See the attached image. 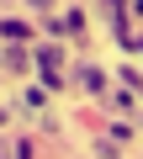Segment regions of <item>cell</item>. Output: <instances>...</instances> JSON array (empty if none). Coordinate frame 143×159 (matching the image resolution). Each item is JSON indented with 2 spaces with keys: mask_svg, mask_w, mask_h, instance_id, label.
<instances>
[{
  "mask_svg": "<svg viewBox=\"0 0 143 159\" xmlns=\"http://www.w3.org/2000/svg\"><path fill=\"white\" fill-rule=\"evenodd\" d=\"M32 69H37V80H42V90H64V85H69V74H64V53L48 48V43L32 53Z\"/></svg>",
  "mask_w": 143,
  "mask_h": 159,
  "instance_id": "obj_1",
  "label": "cell"
},
{
  "mask_svg": "<svg viewBox=\"0 0 143 159\" xmlns=\"http://www.w3.org/2000/svg\"><path fill=\"white\" fill-rule=\"evenodd\" d=\"M74 85L90 90V96H106V90H111V74H106L101 64H80V69H74Z\"/></svg>",
  "mask_w": 143,
  "mask_h": 159,
  "instance_id": "obj_2",
  "label": "cell"
},
{
  "mask_svg": "<svg viewBox=\"0 0 143 159\" xmlns=\"http://www.w3.org/2000/svg\"><path fill=\"white\" fill-rule=\"evenodd\" d=\"M111 21H117V43H122L127 53H138V32H132V11H127V6H117V11H111Z\"/></svg>",
  "mask_w": 143,
  "mask_h": 159,
  "instance_id": "obj_3",
  "label": "cell"
},
{
  "mask_svg": "<svg viewBox=\"0 0 143 159\" xmlns=\"http://www.w3.org/2000/svg\"><path fill=\"white\" fill-rule=\"evenodd\" d=\"M0 69L27 74V69H32V53H27V48H16V43H6V48H0Z\"/></svg>",
  "mask_w": 143,
  "mask_h": 159,
  "instance_id": "obj_4",
  "label": "cell"
},
{
  "mask_svg": "<svg viewBox=\"0 0 143 159\" xmlns=\"http://www.w3.org/2000/svg\"><path fill=\"white\" fill-rule=\"evenodd\" d=\"M0 37H6V43H16V48H21V43H27V37H32V27H27V21H16V16H11V21H0Z\"/></svg>",
  "mask_w": 143,
  "mask_h": 159,
  "instance_id": "obj_5",
  "label": "cell"
},
{
  "mask_svg": "<svg viewBox=\"0 0 143 159\" xmlns=\"http://www.w3.org/2000/svg\"><path fill=\"white\" fill-rule=\"evenodd\" d=\"M64 32H69V37H85V11H80V6L64 11Z\"/></svg>",
  "mask_w": 143,
  "mask_h": 159,
  "instance_id": "obj_6",
  "label": "cell"
},
{
  "mask_svg": "<svg viewBox=\"0 0 143 159\" xmlns=\"http://www.w3.org/2000/svg\"><path fill=\"white\" fill-rule=\"evenodd\" d=\"M101 101H106V106H111V111H122V117H127V111H132V106H138V101H132V96H127V90H106V96H101Z\"/></svg>",
  "mask_w": 143,
  "mask_h": 159,
  "instance_id": "obj_7",
  "label": "cell"
},
{
  "mask_svg": "<svg viewBox=\"0 0 143 159\" xmlns=\"http://www.w3.org/2000/svg\"><path fill=\"white\" fill-rule=\"evenodd\" d=\"M42 101H48L42 85H27V90H21V106H27V111H42Z\"/></svg>",
  "mask_w": 143,
  "mask_h": 159,
  "instance_id": "obj_8",
  "label": "cell"
},
{
  "mask_svg": "<svg viewBox=\"0 0 143 159\" xmlns=\"http://www.w3.org/2000/svg\"><path fill=\"white\" fill-rule=\"evenodd\" d=\"M11 159H37V143L32 138H11Z\"/></svg>",
  "mask_w": 143,
  "mask_h": 159,
  "instance_id": "obj_9",
  "label": "cell"
},
{
  "mask_svg": "<svg viewBox=\"0 0 143 159\" xmlns=\"http://www.w3.org/2000/svg\"><path fill=\"white\" fill-rule=\"evenodd\" d=\"M117 80H122V90H127V96H132V90H138V85H143V74H138V69H132V64H127V69H117Z\"/></svg>",
  "mask_w": 143,
  "mask_h": 159,
  "instance_id": "obj_10",
  "label": "cell"
},
{
  "mask_svg": "<svg viewBox=\"0 0 143 159\" xmlns=\"http://www.w3.org/2000/svg\"><path fill=\"white\" fill-rule=\"evenodd\" d=\"M106 138H111V143H127L132 127H127V122H106Z\"/></svg>",
  "mask_w": 143,
  "mask_h": 159,
  "instance_id": "obj_11",
  "label": "cell"
},
{
  "mask_svg": "<svg viewBox=\"0 0 143 159\" xmlns=\"http://www.w3.org/2000/svg\"><path fill=\"white\" fill-rule=\"evenodd\" d=\"M96 154H101V159H122V143H111V138H96Z\"/></svg>",
  "mask_w": 143,
  "mask_h": 159,
  "instance_id": "obj_12",
  "label": "cell"
},
{
  "mask_svg": "<svg viewBox=\"0 0 143 159\" xmlns=\"http://www.w3.org/2000/svg\"><path fill=\"white\" fill-rule=\"evenodd\" d=\"M0 159H11V138H0Z\"/></svg>",
  "mask_w": 143,
  "mask_h": 159,
  "instance_id": "obj_13",
  "label": "cell"
},
{
  "mask_svg": "<svg viewBox=\"0 0 143 159\" xmlns=\"http://www.w3.org/2000/svg\"><path fill=\"white\" fill-rule=\"evenodd\" d=\"M6 122H11V111H6V106H0V127H6Z\"/></svg>",
  "mask_w": 143,
  "mask_h": 159,
  "instance_id": "obj_14",
  "label": "cell"
}]
</instances>
